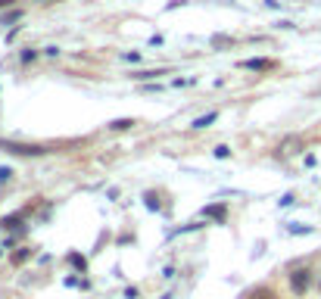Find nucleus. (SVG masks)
<instances>
[{
  "label": "nucleus",
  "mask_w": 321,
  "mask_h": 299,
  "mask_svg": "<svg viewBox=\"0 0 321 299\" xmlns=\"http://www.w3.org/2000/svg\"><path fill=\"white\" fill-rule=\"evenodd\" d=\"M19 16H22V10H13V13H6L0 22H3V25H10V22H16V19H19Z\"/></svg>",
  "instance_id": "nucleus-10"
},
{
  "label": "nucleus",
  "mask_w": 321,
  "mask_h": 299,
  "mask_svg": "<svg viewBox=\"0 0 321 299\" xmlns=\"http://www.w3.org/2000/svg\"><path fill=\"white\" fill-rule=\"evenodd\" d=\"M228 153H231V150H228V147H215V156H218V159H225V156H228Z\"/></svg>",
  "instance_id": "nucleus-13"
},
{
  "label": "nucleus",
  "mask_w": 321,
  "mask_h": 299,
  "mask_svg": "<svg viewBox=\"0 0 321 299\" xmlns=\"http://www.w3.org/2000/svg\"><path fill=\"white\" fill-rule=\"evenodd\" d=\"M299 150H302V138H299V134H290V138H284L281 147H277V153H281V156H293V153H299Z\"/></svg>",
  "instance_id": "nucleus-3"
},
{
  "label": "nucleus",
  "mask_w": 321,
  "mask_h": 299,
  "mask_svg": "<svg viewBox=\"0 0 321 299\" xmlns=\"http://www.w3.org/2000/svg\"><path fill=\"white\" fill-rule=\"evenodd\" d=\"M309 284H312V271H309V268H297V271H290V290H293L297 296L306 293Z\"/></svg>",
  "instance_id": "nucleus-2"
},
{
  "label": "nucleus",
  "mask_w": 321,
  "mask_h": 299,
  "mask_svg": "<svg viewBox=\"0 0 321 299\" xmlns=\"http://www.w3.org/2000/svg\"><path fill=\"white\" fill-rule=\"evenodd\" d=\"M203 215H206V218H215V221H225V206H222V203H218V206H209Z\"/></svg>",
  "instance_id": "nucleus-5"
},
{
  "label": "nucleus",
  "mask_w": 321,
  "mask_h": 299,
  "mask_svg": "<svg viewBox=\"0 0 321 299\" xmlns=\"http://www.w3.org/2000/svg\"><path fill=\"white\" fill-rule=\"evenodd\" d=\"M218 118V113H209V115H203V118H197V122H193V128H206V125H212Z\"/></svg>",
  "instance_id": "nucleus-9"
},
{
  "label": "nucleus",
  "mask_w": 321,
  "mask_h": 299,
  "mask_svg": "<svg viewBox=\"0 0 321 299\" xmlns=\"http://www.w3.org/2000/svg\"><path fill=\"white\" fill-rule=\"evenodd\" d=\"M10 178H13V168H3V165H0V184L10 181Z\"/></svg>",
  "instance_id": "nucleus-11"
},
{
  "label": "nucleus",
  "mask_w": 321,
  "mask_h": 299,
  "mask_svg": "<svg viewBox=\"0 0 321 299\" xmlns=\"http://www.w3.org/2000/svg\"><path fill=\"white\" fill-rule=\"evenodd\" d=\"M250 299H275V293L268 287H259V290H252V293H250Z\"/></svg>",
  "instance_id": "nucleus-8"
},
{
  "label": "nucleus",
  "mask_w": 321,
  "mask_h": 299,
  "mask_svg": "<svg viewBox=\"0 0 321 299\" xmlns=\"http://www.w3.org/2000/svg\"><path fill=\"white\" fill-rule=\"evenodd\" d=\"M159 75H165V69H156V72H138L134 78H138V81H153V78H159Z\"/></svg>",
  "instance_id": "nucleus-7"
},
{
  "label": "nucleus",
  "mask_w": 321,
  "mask_h": 299,
  "mask_svg": "<svg viewBox=\"0 0 321 299\" xmlns=\"http://www.w3.org/2000/svg\"><path fill=\"white\" fill-rule=\"evenodd\" d=\"M315 97H321V88H318V91H315Z\"/></svg>",
  "instance_id": "nucleus-15"
},
{
  "label": "nucleus",
  "mask_w": 321,
  "mask_h": 299,
  "mask_svg": "<svg viewBox=\"0 0 321 299\" xmlns=\"http://www.w3.org/2000/svg\"><path fill=\"white\" fill-rule=\"evenodd\" d=\"M134 125H138L134 118H115V122L109 125V128H113V131H128V128H134Z\"/></svg>",
  "instance_id": "nucleus-6"
},
{
  "label": "nucleus",
  "mask_w": 321,
  "mask_h": 299,
  "mask_svg": "<svg viewBox=\"0 0 321 299\" xmlns=\"http://www.w3.org/2000/svg\"><path fill=\"white\" fill-rule=\"evenodd\" d=\"M38 53H35V50H25V53H22V63H31V59H35Z\"/></svg>",
  "instance_id": "nucleus-12"
},
{
  "label": "nucleus",
  "mask_w": 321,
  "mask_h": 299,
  "mask_svg": "<svg viewBox=\"0 0 321 299\" xmlns=\"http://www.w3.org/2000/svg\"><path fill=\"white\" fill-rule=\"evenodd\" d=\"M243 69H256V72H262V69H272V59H247V63H240Z\"/></svg>",
  "instance_id": "nucleus-4"
},
{
  "label": "nucleus",
  "mask_w": 321,
  "mask_h": 299,
  "mask_svg": "<svg viewBox=\"0 0 321 299\" xmlns=\"http://www.w3.org/2000/svg\"><path fill=\"white\" fill-rule=\"evenodd\" d=\"M0 147L16 153V156H44V153H47L44 147H38V143H16V140H3Z\"/></svg>",
  "instance_id": "nucleus-1"
},
{
  "label": "nucleus",
  "mask_w": 321,
  "mask_h": 299,
  "mask_svg": "<svg viewBox=\"0 0 321 299\" xmlns=\"http://www.w3.org/2000/svg\"><path fill=\"white\" fill-rule=\"evenodd\" d=\"M13 3V0H0V6H10Z\"/></svg>",
  "instance_id": "nucleus-14"
}]
</instances>
